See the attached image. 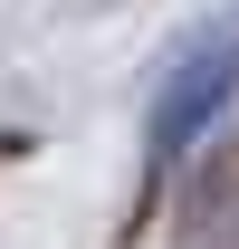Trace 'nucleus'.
<instances>
[{"mask_svg":"<svg viewBox=\"0 0 239 249\" xmlns=\"http://www.w3.org/2000/svg\"><path fill=\"white\" fill-rule=\"evenodd\" d=\"M230 96H239V19H220L210 38H191V48L172 58L163 96H153V124H144V154H153V173L191 154L210 124H220V106H230Z\"/></svg>","mask_w":239,"mask_h":249,"instance_id":"f257e3e1","label":"nucleus"}]
</instances>
